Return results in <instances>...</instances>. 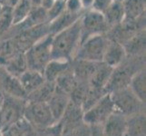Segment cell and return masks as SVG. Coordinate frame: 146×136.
I'll return each mask as SVG.
<instances>
[{"label": "cell", "mask_w": 146, "mask_h": 136, "mask_svg": "<svg viewBox=\"0 0 146 136\" xmlns=\"http://www.w3.org/2000/svg\"><path fill=\"white\" fill-rule=\"evenodd\" d=\"M81 44L80 18L67 28L52 36V59L72 62Z\"/></svg>", "instance_id": "1"}, {"label": "cell", "mask_w": 146, "mask_h": 136, "mask_svg": "<svg viewBox=\"0 0 146 136\" xmlns=\"http://www.w3.org/2000/svg\"><path fill=\"white\" fill-rule=\"evenodd\" d=\"M145 68V55L126 56L123 61L113 69L109 81L105 86L108 94L115 90L129 86L131 79L140 70Z\"/></svg>", "instance_id": "2"}, {"label": "cell", "mask_w": 146, "mask_h": 136, "mask_svg": "<svg viewBox=\"0 0 146 136\" xmlns=\"http://www.w3.org/2000/svg\"><path fill=\"white\" fill-rule=\"evenodd\" d=\"M115 112L122 113L126 117L145 113V103L142 102L129 86L115 90L110 93Z\"/></svg>", "instance_id": "3"}, {"label": "cell", "mask_w": 146, "mask_h": 136, "mask_svg": "<svg viewBox=\"0 0 146 136\" xmlns=\"http://www.w3.org/2000/svg\"><path fill=\"white\" fill-rule=\"evenodd\" d=\"M51 42L52 36L48 34L35 43L25 53L27 69L43 74L46 64L52 60Z\"/></svg>", "instance_id": "4"}, {"label": "cell", "mask_w": 146, "mask_h": 136, "mask_svg": "<svg viewBox=\"0 0 146 136\" xmlns=\"http://www.w3.org/2000/svg\"><path fill=\"white\" fill-rule=\"evenodd\" d=\"M108 43L109 38L106 34L89 37L79 45L73 60L103 62L104 54Z\"/></svg>", "instance_id": "5"}, {"label": "cell", "mask_w": 146, "mask_h": 136, "mask_svg": "<svg viewBox=\"0 0 146 136\" xmlns=\"http://www.w3.org/2000/svg\"><path fill=\"white\" fill-rule=\"evenodd\" d=\"M27 99L5 94L0 106V133L24 117Z\"/></svg>", "instance_id": "6"}, {"label": "cell", "mask_w": 146, "mask_h": 136, "mask_svg": "<svg viewBox=\"0 0 146 136\" xmlns=\"http://www.w3.org/2000/svg\"><path fill=\"white\" fill-rule=\"evenodd\" d=\"M24 118L35 129H44L56 123L46 103L27 102L25 108Z\"/></svg>", "instance_id": "7"}, {"label": "cell", "mask_w": 146, "mask_h": 136, "mask_svg": "<svg viewBox=\"0 0 146 136\" xmlns=\"http://www.w3.org/2000/svg\"><path fill=\"white\" fill-rule=\"evenodd\" d=\"M80 26L81 44L89 37L106 34L109 31V27L105 22L104 15L92 9L86 10L82 15V17H80Z\"/></svg>", "instance_id": "8"}, {"label": "cell", "mask_w": 146, "mask_h": 136, "mask_svg": "<svg viewBox=\"0 0 146 136\" xmlns=\"http://www.w3.org/2000/svg\"><path fill=\"white\" fill-rule=\"evenodd\" d=\"M115 111L110 94H106L91 108L85 111L83 115L84 122L92 125H103L107 118Z\"/></svg>", "instance_id": "9"}, {"label": "cell", "mask_w": 146, "mask_h": 136, "mask_svg": "<svg viewBox=\"0 0 146 136\" xmlns=\"http://www.w3.org/2000/svg\"><path fill=\"white\" fill-rule=\"evenodd\" d=\"M142 30H145V14L136 19H124L118 26L111 28L106 33V36L109 39L123 44Z\"/></svg>", "instance_id": "10"}, {"label": "cell", "mask_w": 146, "mask_h": 136, "mask_svg": "<svg viewBox=\"0 0 146 136\" xmlns=\"http://www.w3.org/2000/svg\"><path fill=\"white\" fill-rule=\"evenodd\" d=\"M102 127L105 136H126L127 117L114 111Z\"/></svg>", "instance_id": "11"}, {"label": "cell", "mask_w": 146, "mask_h": 136, "mask_svg": "<svg viewBox=\"0 0 146 136\" xmlns=\"http://www.w3.org/2000/svg\"><path fill=\"white\" fill-rule=\"evenodd\" d=\"M0 87L4 94L19 98L27 99V94L23 89L18 77L14 76L6 71L3 66L0 71Z\"/></svg>", "instance_id": "12"}, {"label": "cell", "mask_w": 146, "mask_h": 136, "mask_svg": "<svg viewBox=\"0 0 146 136\" xmlns=\"http://www.w3.org/2000/svg\"><path fill=\"white\" fill-rule=\"evenodd\" d=\"M70 101L69 94L55 87L54 92L46 103L56 123L61 120L66 106Z\"/></svg>", "instance_id": "13"}, {"label": "cell", "mask_w": 146, "mask_h": 136, "mask_svg": "<svg viewBox=\"0 0 146 136\" xmlns=\"http://www.w3.org/2000/svg\"><path fill=\"white\" fill-rule=\"evenodd\" d=\"M126 53L123 45L114 40L109 39V43L105 49L103 62L111 67H116L126 58Z\"/></svg>", "instance_id": "14"}, {"label": "cell", "mask_w": 146, "mask_h": 136, "mask_svg": "<svg viewBox=\"0 0 146 136\" xmlns=\"http://www.w3.org/2000/svg\"><path fill=\"white\" fill-rule=\"evenodd\" d=\"M98 63L99 62H90L84 60H73L71 64L76 82L88 84Z\"/></svg>", "instance_id": "15"}, {"label": "cell", "mask_w": 146, "mask_h": 136, "mask_svg": "<svg viewBox=\"0 0 146 136\" xmlns=\"http://www.w3.org/2000/svg\"><path fill=\"white\" fill-rule=\"evenodd\" d=\"M127 56H140L145 55L146 33L145 30L138 32L123 44Z\"/></svg>", "instance_id": "16"}, {"label": "cell", "mask_w": 146, "mask_h": 136, "mask_svg": "<svg viewBox=\"0 0 146 136\" xmlns=\"http://www.w3.org/2000/svg\"><path fill=\"white\" fill-rule=\"evenodd\" d=\"M18 79L27 95L33 92L34 90H36L46 81L42 73H39L30 69H27L18 77Z\"/></svg>", "instance_id": "17"}, {"label": "cell", "mask_w": 146, "mask_h": 136, "mask_svg": "<svg viewBox=\"0 0 146 136\" xmlns=\"http://www.w3.org/2000/svg\"><path fill=\"white\" fill-rule=\"evenodd\" d=\"M82 15H76V14H71L68 13L64 10V11L58 16L53 21L48 23V30L50 36H54L56 33L62 31V30L67 28L71 25H73L74 22L82 17Z\"/></svg>", "instance_id": "18"}, {"label": "cell", "mask_w": 146, "mask_h": 136, "mask_svg": "<svg viewBox=\"0 0 146 136\" xmlns=\"http://www.w3.org/2000/svg\"><path fill=\"white\" fill-rule=\"evenodd\" d=\"M113 69V67L109 66L104 62H99L89 81V86L105 88L112 74Z\"/></svg>", "instance_id": "19"}, {"label": "cell", "mask_w": 146, "mask_h": 136, "mask_svg": "<svg viewBox=\"0 0 146 136\" xmlns=\"http://www.w3.org/2000/svg\"><path fill=\"white\" fill-rule=\"evenodd\" d=\"M105 22L109 27V30L118 26L124 20V10L123 3L114 1L110 5V7L103 13Z\"/></svg>", "instance_id": "20"}, {"label": "cell", "mask_w": 146, "mask_h": 136, "mask_svg": "<svg viewBox=\"0 0 146 136\" xmlns=\"http://www.w3.org/2000/svg\"><path fill=\"white\" fill-rule=\"evenodd\" d=\"M70 65H71V62L69 61L52 59L46 64V66L43 72L44 80L47 82L54 83L60 75L70 67Z\"/></svg>", "instance_id": "21"}, {"label": "cell", "mask_w": 146, "mask_h": 136, "mask_svg": "<svg viewBox=\"0 0 146 136\" xmlns=\"http://www.w3.org/2000/svg\"><path fill=\"white\" fill-rule=\"evenodd\" d=\"M126 136H146L145 113H141L127 117Z\"/></svg>", "instance_id": "22"}, {"label": "cell", "mask_w": 146, "mask_h": 136, "mask_svg": "<svg viewBox=\"0 0 146 136\" xmlns=\"http://www.w3.org/2000/svg\"><path fill=\"white\" fill-rule=\"evenodd\" d=\"M55 84L54 83L44 81L39 87L27 94V102H44L47 103L50 97L54 92Z\"/></svg>", "instance_id": "23"}, {"label": "cell", "mask_w": 146, "mask_h": 136, "mask_svg": "<svg viewBox=\"0 0 146 136\" xmlns=\"http://www.w3.org/2000/svg\"><path fill=\"white\" fill-rule=\"evenodd\" d=\"M3 67L10 74H12L16 77H19L27 69L25 53L14 55L13 57H11L4 64Z\"/></svg>", "instance_id": "24"}, {"label": "cell", "mask_w": 146, "mask_h": 136, "mask_svg": "<svg viewBox=\"0 0 146 136\" xmlns=\"http://www.w3.org/2000/svg\"><path fill=\"white\" fill-rule=\"evenodd\" d=\"M124 19H136L145 14L146 0H125L123 2Z\"/></svg>", "instance_id": "25"}, {"label": "cell", "mask_w": 146, "mask_h": 136, "mask_svg": "<svg viewBox=\"0 0 146 136\" xmlns=\"http://www.w3.org/2000/svg\"><path fill=\"white\" fill-rule=\"evenodd\" d=\"M146 72L145 68L140 70L131 79L129 87L133 91V94L142 101L145 103L146 99Z\"/></svg>", "instance_id": "26"}, {"label": "cell", "mask_w": 146, "mask_h": 136, "mask_svg": "<svg viewBox=\"0 0 146 136\" xmlns=\"http://www.w3.org/2000/svg\"><path fill=\"white\" fill-rule=\"evenodd\" d=\"M33 7L31 0H19L16 6L12 7L13 26L22 23L28 17Z\"/></svg>", "instance_id": "27"}, {"label": "cell", "mask_w": 146, "mask_h": 136, "mask_svg": "<svg viewBox=\"0 0 146 136\" xmlns=\"http://www.w3.org/2000/svg\"><path fill=\"white\" fill-rule=\"evenodd\" d=\"M54 84H55V87L63 91V92L66 93L68 94L71 93V91L74 89L75 84H76V80H75V77L74 75L72 64L70 65V67L66 71H64L56 79V81L54 82Z\"/></svg>", "instance_id": "28"}, {"label": "cell", "mask_w": 146, "mask_h": 136, "mask_svg": "<svg viewBox=\"0 0 146 136\" xmlns=\"http://www.w3.org/2000/svg\"><path fill=\"white\" fill-rule=\"evenodd\" d=\"M61 136H90V126L84 121L75 123L62 124Z\"/></svg>", "instance_id": "29"}, {"label": "cell", "mask_w": 146, "mask_h": 136, "mask_svg": "<svg viewBox=\"0 0 146 136\" xmlns=\"http://www.w3.org/2000/svg\"><path fill=\"white\" fill-rule=\"evenodd\" d=\"M108 94L105 88H98V87H91L89 86L88 92L84 103L82 104V109L84 113L87 111L89 108H91L94 103H96L98 101L102 98L104 95Z\"/></svg>", "instance_id": "30"}, {"label": "cell", "mask_w": 146, "mask_h": 136, "mask_svg": "<svg viewBox=\"0 0 146 136\" xmlns=\"http://www.w3.org/2000/svg\"><path fill=\"white\" fill-rule=\"evenodd\" d=\"M13 27V15L12 7L3 6L0 15V41L6 36L8 30Z\"/></svg>", "instance_id": "31"}, {"label": "cell", "mask_w": 146, "mask_h": 136, "mask_svg": "<svg viewBox=\"0 0 146 136\" xmlns=\"http://www.w3.org/2000/svg\"><path fill=\"white\" fill-rule=\"evenodd\" d=\"M88 89H89V85L87 84L76 82L75 86L71 91V93L69 94L70 101L82 107V104L87 94Z\"/></svg>", "instance_id": "32"}, {"label": "cell", "mask_w": 146, "mask_h": 136, "mask_svg": "<svg viewBox=\"0 0 146 136\" xmlns=\"http://www.w3.org/2000/svg\"><path fill=\"white\" fill-rule=\"evenodd\" d=\"M64 10H65L64 9V1H63V0H56V1L54 2V4L52 6V7L46 11L48 23L53 21L54 19H55L58 16H60Z\"/></svg>", "instance_id": "33"}, {"label": "cell", "mask_w": 146, "mask_h": 136, "mask_svg": "<svg viewBox=\"0 0 146 136\" xmlns=\"http://www.w3.org/2000/svg\"><path fill=\"white\" fill-rule=\"evenodd\" d=\"M64 9L65 11L71 14L81 15L86 10H84L80 0H64Z\"/></svg>", "instance_id": "34"}, {"label": "cell", "mask_w": 146, "mask_h": 136, "mask_svg": "<svg viewBox=\"0 0 146 136\" xmlns=\"http://www.w3.org/2000/svg\"><path fill=\"white\" fill-rule=\"evenodd\" d=\"M38 136H61L62 134V124L60 122L53 124L47 128L38 129Z\"/></svg>", "instance_id": "35"}, {"label": "cell", "mask_w": 146, "mask_h": 136, "mask_svg": "<svg viewBox=\"0 0 146 136\" xmlns=\"http://www.w3.org/2000/svg\"><path fill=\"white\" fill-rule=\"evenodd\" d=\"M113 2V0H94L91 9L103 14Z\"/></svg>", "instance_id": "36"}, {"label": "cell", "mask_w": 146, "mask_h": 136, "mask_svg": "<svg viewBox=\"0 0 146 136\" xmlns=\"http://www.w3.org/2000/svg\"><path fill=\"white\" fill-rule=\"evenodd\" d=\"M90 136H105L102 125H92V126H90Z\"/></svg>", "instance_id": "37"}, {"label": "cell", "mask_w": 146, "mask_h": 136, "mask_svg": "<svg viewBox=\"0 0 146 136\" xmlns=\"http://www.w3.org/2000/svg\"><path fill=\"white\" fill-rule=\"evenodd\" d=\"M55 1H56V0H41L39 7H42L43 9H44L46 11H47L48 9H50L52 7V6L54 4Z\"/></svg>", "instance_id": "38"}, {"label": "cell", "mask_w": 146, "mask_h": 136, "mask_svg": "<svg viewBox=\"0 0 146 136\" xmlns=\"http://www.w3.org/2000/svg\"><path fill=\"white\" fill-rule=\"evenodd\" d=\"M22 136H38L36 129H35L31 124L26 129V131L23 133Z\"/></svg>", "instance_id": "39"}, {"label": "cell", "mask_w": 146, "mask_h": 136, "mask_svg": "<svg viewBox=\"0 0 146 136\" xmlns=\"http://www.w3.org/2000/svg\"><path fill=\"white\" fill-rule=\"evenodd\" d=\"M80 1H81L84 10H89V9H91L94 0H80Z\"/></svg>", "instance_id": "40"}, {"label": "cell", "mask_w": 146, "mask_h": 136, "mask_svg": "<svg viewBox=\"0 0 146 136\" xmlns=\"http://www.w3.org/2000/svg\"><path fill=\"white\" fill-rule=\"evenodd\" d=\"M18 1H19V0H7V3H6L5 6H8L10 7H13L18 3Z\"/></svg>", "instance_id": "41"}, {"label": "cell", "mask_w": 146, "mask_h": 136, "mask_svg": "<svg viewBox=\"0 0 146 136\" xmlns=\"http://www.w3.org/2000/svg\"><path fill=\"white\" fill-rule=\"evenodd\" d=\"M31 2H32L33 7H39L41 0H31Z\"/></svg>", "instance_id": "42"}, {"label": "cell", "mask_w": 146, "mask_h": 136, "mask_svg": "<svg viewBox=\"0 0 146 136\" xmlns=\"http://www.w3.org/2000/svg\"><path fill=\"white\" fill-rule=\"evenodd\" d=\"M7 3V0H0V4L2 5V6H5Z\"/></svg>", "instance_id": "43"}, {"label": "cell", "mask_w": 146, "mask_h": 136, "mask_svg": "<svg viewBox=\"0 0 146 136\" xmlns=\"http://www.w3.org/2000/svg\"><path fill=\"white\" fill-rule=\"evenodd\" d=\"M114 1H118V2L123 3V2H124V1H125V0H114Z\"/></svg>", "instance_id": "44"}, {"label": "cell", "mask_w": 146, "mask_h": 136, "mask_svg": "<svg viewBox=\"0 0 146 136\" xmlns=\"http://www.w3.org/2000/svg\"><path fill=\"white\" fill-rule=\"evenodd\" d=\"M2 7H3V6L1 4H0V15H1V11H2Z\"/></svg>", "instance_id": "45"}, {"label": "cell", "mask_w": 146, "mask_h": 136, "mask_svg": "<svg viewBox=\"0 0 146 136\" xmlns=\"http://www.w3.org/2000/svg\"><path fill=\"white\" fill-rule=\"evenodd\" d=\"M0 135H1V133H0Z\"/></svg>", "instance_id": "46"}, {"label": "cell", "mask_w": 146, "mask_h": 136, "mask_svg": "<svg viewBox=\"0 0 146 136\" xmlns=\"http://www.w3.org/2000/svg\"><path fill=\"white\" fill-rule=\"evenodd\" d=\"M63 1H64V0H63Z\"/></svg>", "instance_id": "47"}]
</instances>
